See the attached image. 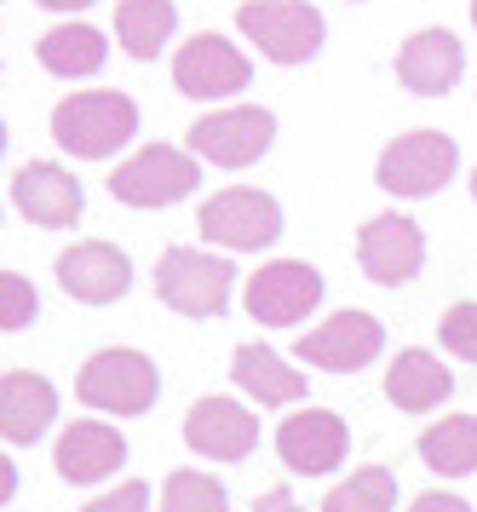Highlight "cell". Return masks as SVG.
<instances>
[{
  "label": "cell",
  "mask_w": 477,
  "mask_h": 512,
  "mask_svg": "<svg viewBox=\"0 0 477 512\" xmlns=\"http://www.w3.org/2000/svg\"><path fill=\"white\" fill-rule=\"evenodd\" d=\"M138 133V104L127 93L110 87H87V93H69L52 110V139L64 144L75 162H104L121 144Z\"/></svg>",
  "instance_id": "1"
},
{
  "label": "cell",
  "mask_w": 477,
  "mask_h": 512,
  "mask_svg": "<svg viewBox=\"0 0 477 512\" xmlns=\"http://www.w3.org/2000/svg\"><path fill=\"white\" fill-rule=\"evenodd\" d=\"M380 351H386L380 317H368V311H340V317H328L322 328L299 334L294 357L299 363H317V369H328V374H357V369H368Z\"/></svg>",
  "instance_id": "13"
},
{
  "label": "cell",
  "mask_w": 477,
  "mask_h": 512,
  "mask_svg": "<svg viewBox=\"0 0 477 512\" xmlns=\"http://www.w3.org/2000/svg\"><path fill=\"white\" fill-rule=\"evenodd\" d=\"M420 461L437 478H466L477 472V415H443L420 432Z\"/></svg>",
  "instance_id": "24"
},
{
  "label": "cell",
  "mask_w": 477,
  "mask_h": 512,
  "mask_svg": "<svg viewBox=\"0 0 477 512\" xmlns=\"http://www.w3.org/2000/svg\"><path fill=\"white\" fill-rule=\"evenodd\" d=\"M449 392H455V374L443 369V357H432L420 346L397 351V363L386 369V397L403 415H426L437 403H449Z\"/></svg>",
  "instance_id": "21"
},
{
  "label": "cell",
  "mask_w": 477,
  "mask_h": 512,
  "mask_svg": "<svg viewBox=\"0 0 477 512\" xmlns=\"http://www.w3.org/2000/svg\"><path fill=\"white\" fill-rule=\"evenodd\" d=\"M230 288H236V265L202 248H167L156 265V294L179 317H225Z\"/></svg>",
  "instance_id": "7"
},
{
  "label": "cell",
  "mask_w": 477,
  "mask_h": 512,
  "mask_svg": "<svg viewBox=\"0 0 477 512\" xmlns=\"http://www.w3.org/2000/svg\"><path fill=\"white\" fill-rule=\"evenodd\" d=\"M18 495V466H12V455H0V507Z\"/></svg>",
  "instance_id": "32"
},
{
  "label": "cell",
  "mask_w": 477,
  "mask_h": 512,
  "mask_svg": "<svg viewBox=\"0 0 477 512\" xmlns=\"http://www.w3.org/2000/svg\"><path fill=\"white\" fill-rule=\"evenodd\" d=\"M248 81H253L248 52L236 41H225V35H213V29L190 35L179 47V58H173V87L184 98H230V93H242Z\"/></svg>",
  "instance_id": "10"
},
{
  "label": "cell",
  "mask_w": 477,
  "mask_h": 512,
  "mask_svg": "<svg viewBox=\"0 0 477 512\" xmlns=\"http://www.w3.org/2000/svg\"><path fill=\"white\" fill-rule=\"evenodd\" d=\"M184 443L207 461H248L259 443V415L242 409L236 397H202L184 415Z\"/></svg>",
  "instance_id": "15"
},
{
  "label": "cell",
  "mask_w": 477,
  "mask_h": 512,
  "mask_svg": "<svg viewBox=\"0 0 477 512\" xmlns=\"http://www.w3.org/2000/svg\"><path fill=\"white\" fill-rule=\"evenodd\" d=\"M248 317H259L265 328H294L322 305V271L305 259H271L248 277Z\"/></svg>",
  "instance_id": "9"
},
{
  "label": "cell",
  "mask_w": 477,
  "mask_h": 512,
  "mask_svg": "<svg viewBox=\"0 0 477 512\" xmlns=\"http://www.w3.org/2000/svg\"><path fill=\"white\" fill-rule=\"evenodd\" d=\"M156 392H161L156 363L133 346H110V351H98V357H87V369L75 380V397L87 409H104V415H121V420L144 415L156 403Z\"/></svg>",
  "instance_id": "4"
},
{
  "label": "cell",
  "mask_w": 477,
  "mask_h": 512,
  "mask_svg": "<svg viewBox=\"0 0 477 512\" xmlns=\"http://www.w3.org/2000/svg\"><path fill=\"white\" fill-rule=\"evenodd\" d=\"M0 156H6V121H0Z\"/></svg>",
  "instance_id": "34"
},
{
  "label": "cell",
  "mask_w": 477,
  "mask_h": 512,
  "mask_svg": "<svg viewBox=\"0 0 477 512\" xmlns=\"http://www.w3.org/2000/svg\"><path fill=\"white\" fill-rule=\"evenodd\" d=\"M58 420V386L46 374L12 369L0 374V438L6 443H35Z\"/></svg>",
  "instance_id": "19"
},
{
  "label": "cell",
  "mask_w": 477,
  "mask_h": 512,
  "mask_svg": "<svg viewBox=\"0 0 477 512\" xmlns=\"http://www.w3.org/2000/svg\"><path fill=\"white\" fill-rule=\"evenodd\" d=\"M409 512H472L460 495H449V489H426V495H414Z\"/></svg>",
  "instance_id": "30"
},
{
  "label": "cell",
  "mask_w": 477,
  "mask_h": 512,
  "mask_svg": "<svg viewBox=\"0 0 477 512\" xmlns=\"http://www.w3.org/2000/svg\"><path fill=\"white\" fill-rule=\"evenodd\" d=\"M179 29V6L173 0H121L115 6V35H121V52L127 58H161L167 41Z\"/></svg>",
  "instance_id": "23"
},
{
  "label": "cell",
  "mask_w": 477,
  "mask_h": 512,
  "mask_svg": "<svg viewBox=\"0 0 477 512\" xmlns=\"http://www.w3.org/2000/svg\"><path fill=\"white\" fill-rule=\"evenodd\" d=\"M322 512H397V478L391 466H357L345 484L322 495Z\"/></svg>",
  "instance_id": "25"
},
{
  "label": "cell",
  "mask_w": 477,
  "mask_h": 512,
  "mask_svg": "<svg viewBox=\"0 0 477 512\" xmlns=\"http://www.w3.org/2000/svg\"><path fill=\"white\" fill-rule=\"evenodd\" d=\"M41 317V294L29 288V277L18 271H0V334H18Z\"/></svg>",
  "instance_id": "27"
},
{
  "label": "cell",
  "mask_w": 477,
  "mask_h": 512,
  "mask_svg": "<svg viewBox=\"0 0 477 512\" xmlns=\"http://www.w3.org/2000/svg\"><path fill=\"white\" fill-rule=\"evenodd\" d=\"M253 512H299V501H294V489L288 484H276V489H265V495L253 501Z\"/></svg>",
  "instance_id": "31"
},
{
  "label": "cell",
  "mask_w": 477,
  "mask_h": 512,
  "mask_svg": "<svg viewBox=\"0 0 477 512\" xmlns=\"http://www.w3.org/2000/svg\"><path fill=\"white\" fill-rule=\"evenodd\" d=\"M81 512H150V484H138V478H127L121 489H110V495H98V501H87Z\"/></svg>",
  "instance_id": "29"
},
{
  "label": "cell",
  "mask_w": 477,
  "mask_h": 512,
  "mask_svg": "<svg viewBox=\"0 0 477 512\" xmlns=\"http://www.w3.org/2000/svg\"><path fill=\"white\" fill-rule=\"evenodd\" d=\"M236 29L271 64H311L322 52V35H328V24H322V12L311 0H242Z\"/></svg>",
  "instance_id": "3"
},
{
  "label": "cell",
  "mask_w": 477,
  "mask_h": 512,
  "mask_svg": "<svg viewBox=\"0 0 477 512\" xmlns=\"http://www.w3.org/2000/svg\"><path fill=\"white\" fill-rule=\"evenodd\" d=\"M276 139V116L271 110H259V104H236V110H213L202 116L184 144H190V156H202L213 167H253Z\"/></svg>",
  "instance_id": "8"
},
{
  "label": "cell",
  "mask_w": 477,
  "mask_h": 512,
  "mask_svg": "<svg viewBox=\"0 0 477 512\" xmlns=\"http://www.w3.org/2000/svg\"><path fill=\"white\" fill-rule=\"evenodd\" d=\"M58 288L81 305H110L133 288V259L115 242H75L58 254Z\"/></svg>",
  "instance_id": "14"
},
{
  "label": "cell",
  "mask_w": 477,
  "mask_h": 512,
  "mask_svg": "<svg viewBox=\"0 0 477 512\" xmlns=\"http://www.w3.org/2000/svg\"><path fill=\"white\" fill-rule=\"evenodd\" d=\"M35 6H46V12H81V6H92V0H35Z\"/></svg>",
  "instance_id": "33"
},
{
  "label": "cell",
  "mask_w": 477,
  "mask_h": 512,
  "mask_svg": "<svg viewBox=\"0 0 477 512\" xmlns=\"http://www.w3.org/2000/svg\"><path fill=\"white\" fill-rule=\"evenodd\" d=\"M161 512H230V495L219 478H207V472H167V484H161Z\"/></svg>",
  "instance_id": "26"
},
{
  "label": "cell",
  "mask_w": 477,
  "mask_h": 512,
  "mask_svg": "<svg viewBox=\"0 0 477 512\" xmlns=\"http://www.w3.org/2000/svg\"><path fill=\"white\" fill-rule=\"evenodd\" d=\"M196 231L207 242L230 248V254H259V248H271L276 236H282V208L265 190L230 185V190H213L196 208Z\"/></svg>",
  "instance_id": "5"
},
{
  "label": "cell",
  "mask_w": 477,
  "mask_h": 512,
  "mask_svg": "<svg viewBox=\"0 0 477 512\" xmlns=\"http://www.w3.org/2000/svg\"><path fill=\"white\" fill-rule=\"evenodd\" d=\"M466 70V47L455 29H414L397 47V81L420 98H443Z\"/></svg>",
  "instance_id": "17"
},
{
  "label": "cell",
  "mask_w": 477,
  "mask_h": 512,
  "mask_svg": "<svg viewBox=\"0 0 477 512\" xmlns=\"http://www.w3.org/2000/svg\"><path fill=\"white\" fill-rule=\"evenodd\" d=\"M357 259H363L368 282L403 288L426 265V231L414 225L409 213H374L363 231H357Z\"/></svg>",
  "instance_id": "12"
},
{
  "label": "cell",
  "mask_w": 477,
  "mask_h": 512,
  "mask_svg": "<svg viewBox=\"0 0 477 512\" xmlns=\"http://www.w3.org/2000/svg\"><path fill=\"white\" fill-rule=\"evenodd\" d=\"M437 340H443V351H449V357L477 363V300L449 305V311L437 317Z\"/></svg>",
  "instance_id": "28"
},
{
  "label": "cell",
  "mask_w": 477,
  "mask_h": 512,
  "mask_svg": "<svg viewBox=\"0 0 477 512\" xmlns=\"http://www.w3.org/2000/svg\"><path fill=\"white\" fill-rule=\"evenodd\" d=\"M12 202L23 208V219H35L41 231H64L81 219V202L87 190L75 173H64L58 162H23L12 173Z\"/></svg>",
  "instance_id": "16"
},
{
  "label": "cell",
  "mask_w": 477,
  "mask_h": 512,
  "mask_svg": "<svg viewBox=\"0 0 477 512\" xmlns=\"http://www.w3.org/2000/svg\"><path fill=\"white\" fill-rule=\"evenodd\" d=\"M230 380L259 403V409H282V403H305V374L294 363H282L271 346H236L230 357Z\"/></svg>",
  "instance_id": "20"
},
{
  "label": "cell",
  "mask_w": 477,
  "mask_h": 512,
  "mask_svg": "<svg viewBox=\"0 0 477 512\" xmlns=\"http://www.w3.org/2000/svg\"><path fill=\"white\" fill-rule=\"evenodd\" d=\"M472 24H477V0H472Z\"/></svg>",
  "instance_id": "36"
},
{
  "label": "cell",
  "mask_w": 477,
  "mask_h": 512,
  "mask_svg": "<svg viewBox=\"0 0 477 512\" xmlns=\"http://www.w3.org/2000/svg\"><path fill=\"white\" fill-rule=\"evenodd\" d=\"M460 167V144L437 127H414V133H397V139L380 150V167H374V185L391 190V196H437V190L455 179Z\"/></svg>",
  "instance_id": "2"
},
{
  "label": "cell",
  "mask_w": 477,
  "mask_h": 512,
  "mask_svg": "<svg viewBox=\"0 0 477 512\" xmlns=\"http://www.w3.org/2000/svg\"><path fill=\"white\" fill-rule=\"evenodd\" d=\"M35 58H41L46 75L75 81V75H98V70H104L110 41H104L92 24H58V29H46L41 41H35Z\"/></svg>",
  "instance_id": "22"
},
{
  "label": "cell",
  "mask_w": 477,
  "mask_h": 512,
  "mask_svg": "<svg viewBox=\"0 0 477 512\" xmlns=\"http://www.w3.org/2000/svg\"><path fill=\"white\" fill-rule=\"evenodd\" d=\"M472 202H477V167H472Z\"/></svg>",
  "instance_id": "35"
},
{
  "label": "cell",
  "mask_w": 477,
  "mask_h": 512,
  "mask_svg": "<svg viewBox=\"0 0 477 512\" xmlns=\"http://www.w3.org/2000/svg\"><path fill=\"white\" fill-rule=\"evenodd\" d=\"M196 185H202L196 156L173 150V144H144L110 173V196L127 208H173L184 196H196Z\"/></svg>",
  "instance_id": "6"
},
{
  "label": "cell",
  "mask_w": 477,
  "mask_h": 512,
  "mask_svg": "<svg viewBox=\"0 0 477 512\" xmlns=\"http://www.w3.org/2000/svg\"><path fill=\"white\" fill-rule=\"evenodd\" d=\"M276 455L299 478H328L351 455V426L334 409H294L276 426Z\"/></svg>",
  "instance_id": "11"
},
{
  "label": "cell",
  "mask_w": 477,
  "mask_h": 512,
  "mask_svg": "<svg viewBox=\"0 0 477 512\" xmlns=\"http://www.w3.org/2000/svg\"><path fill=\"white\" fill-rule=\"evenodd\" d=\"M121 461H127V443H121V432L104 426V420H75V426H64V438H58V449H52V466H58L64 484L115 478Z\"/></svg>",
  "instance_id": "18"
}]
</instances>
